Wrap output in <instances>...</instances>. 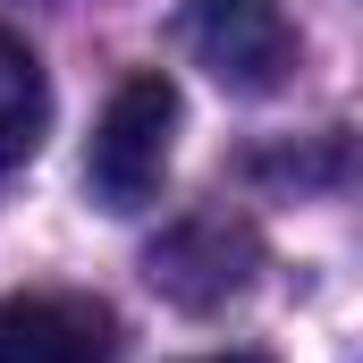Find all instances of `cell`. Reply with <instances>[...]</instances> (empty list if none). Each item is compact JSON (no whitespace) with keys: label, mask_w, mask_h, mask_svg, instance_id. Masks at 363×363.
I'll use <instances>...</instances> for the list:
<instances>
[{"label":"cell","mask_w":363,"mask_h":363,"mask_svg":"<svg viewBox=\"0 0 363 363\" xmlns=\"http://www.w3.org/2000/svg\"><path fill=\"white\" fill-rule=\"evenodd\" d=\"M262 271V237H254V220H237V211H194L178 228H161L152 245H144V279L186 304V313H220V304H237L245 287Z\"/></svg>","instance_id":"7a4b0ae2"},{"label":"cell","mask_w":363,"mask_h":363,"mask_svg":"<svg viewBox=\"0 0 363 363\" xmlns=\"http://www.w3.org/2000/svg\"><path fill=\"white\" fill-rule=\"evenodd\" d=\"M178 118L186 101L178 85L161 77V68H135L127 85L101 101V127H93L85 144V186L93 203H110V211H144L161 178H169V152H178Z\"/></svg>","instance_id":"6da1fadb"},{"label":"cell","mask_w":363,"mask_h":363,"mask_svg":"<svg viewBox=\"0 0 363 363\" xmlns=\"http://www.w3.org/2000/svg\"><path fill=\"white\" fill-rule=\"evenodd\" d=\"M186 34L228 93H279L296 68V26L279 0H194Z\"/></svg>","instance_id":"277c9868"},{"label":"cell","mask_w":363,"mask_h":363,"mask_svg":"<svg viewBox=\"0 0 363 363\" xmlns=\"http://www.w3.org/2000/svg\"><path fill=\"white\" fill-rule=\"evenodd\" d=\"M43 127H51V77L34 60V43L17 26H0V169L34 161Z\"/></svg>","instance_id":"5b68a950"},{"label":"cell","mask_w":363,"mask_h":363,"mask_svg":"<svg viewBox=\"0 0 363 363\" xmlns=\"http://www.w3.org/2000/svg\"><path fill=\"white\" fill-rule=\"evenodd\" d=\"M0 363H118V313L77 287L0 296Z\"/></svg>","instance_id":"3957f363"},{"label":"cell","mask_w":363,"mask_h":363,"mask_svg":"<svg viewBox=\"0 0 363 363\" xmlns=\"http://www.w3.org/2000/svg\"><path fill=\"white\" fill-rule=\"evenodd\" d=\"M203 363H262V355H203Z\"/></svg>","instance_id":"8992f818"}]
</instances>
